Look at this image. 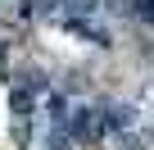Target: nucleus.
Here are the masks:
<instances>
[{"label": "nucleus", "instance_id": "obj_3", "mask_svg": "<svg viewBox=\"0 0 154 150\" xmlns=\"http://www.w3.org/2000/svg\"><path fill=\"white\" fill-rule=\"evenodd\" d=\"M131 123V109H109V127H127Z\"/></svg>", "mask_w": 154, "mask_h": 150}, {"label": "nucleus", "instance_id": "obj_5", "mask_svg": "<svg viewBox=\"0 0 154 150\" xmlns=\"http://www.w3.org/2000/svg\"><path fill=\"white\" fill-rule=\"evenodd\" d=\"M72 9H86V14H91V9H95V0H72Z\"/></svg>", "mask_w": 154, "mask_h": 150}, {"label": "nucleus", "instance_id": "obj_2", "mask_svg": "<svg viewBox=\"0 0 154 150\" xmlns=\"http://www.w3.org/2000/svg\"><path fill=\"white\" fill-rule=\"evenodd\" d=\"M9 105H14V114H18V118H27V109H32V91H27V87H18V91L9 96Z\"/></svg>", "mask_w": 154, "mask_h": 150}, {"label": "nucleus", "instance_id": "obj_4", "mask_svg": "<svg viewBox=\"0 0 154 150\" xmlns=\"http://www.w3.org/2000/svg\"><path fill=\"white\" fill-rule=\"evenodd\" d=\"M131 5H136V14H140L145 23H154V0H131Z\"/></svg>", "mask_w": 154, "mask_h": 150}, {"label": "nucleus", "instance_id": "obj_1", "mask_svg": "<svg viewBox=\"0 0 154 150\" xmlns=\"http://www.w3.org/2000/svg\"><path fill=\"white\" fill-rule=\"evenodd\" d=\"M95 132H100V118H95L91 109H82V118L72 123V136H95Z\"/></svg>", "mask_w": 154, "mask_h": 150}]
</instances>
